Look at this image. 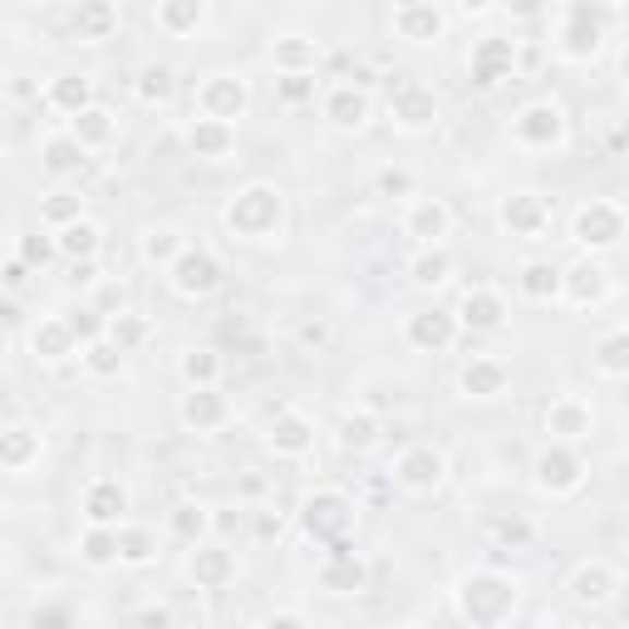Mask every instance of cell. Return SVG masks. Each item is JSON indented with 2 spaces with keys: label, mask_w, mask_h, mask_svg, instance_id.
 I'll use <instances>...</instances> for the list:
<instances>
[{
  "label": "cell",
  "mask_w": 629,
  "mask_h": 629,
  "mask_svg": "<svg viewBox=\"0 0 629 629\" xmlns=\"http://www.w3.org/2000/svg\"><path fill=\"white\" fill-rule=\"evenodd\" d=\"M39 216H45V222H55V226H69V222H79V197H69V192H55V197H45V206H39Z\"/></svg>",
  "instance_id": "cell-51"
},
{
  "label": "cell",
  "mask_w": 629,
  "mask_h": 629,
  "mask_svg": "<svg viewBox=\"0 0 629 629\" xmlns=\"http://www.w3.org/2000/svg\"><path fill=\"white\" fill-rule=\"evenodd\" d=\"M108 340L128 354V349H138V344L147 340V324L138 320V314H114V320H108Z\"/></svg>",
  "instance_id": "cell-46"
},
{
  "label": "cell",
  "mask_w": 629,
  "mask_h": 629,
  "mask_svg": "<svg viewBox=\"0 0 629 629\" xmlns=\"http://www.w3.org/2000/svg\"><path fill=\"white\" fill-rule=\"evenodd\" d=\"M546 216H550V206H546V197H536V192H511L507 202H501V226H507L511 236H541Z\"/></svg>",
  "instance_id": "cell-9"
},
{
  "label": "cell",
  "mask_w": 629,
  "mask_h": 629,
  "mask_svg": "<svg viewBox=\"0 0 629 629\" xmlns=\"http://www.w3.org/2000/svg\"><path fill=\"white\" fill-rule=\"evenodd\" d=\"M497 536L507 541V546H531V526H526V521H517V517H511V521H501V526H497Z\"/></svg>",
  "instance_id": "cell-54"
},
{
  "label": "cell",
  "mask_w": 629,
  "mask_h": 629,
  "mask_svg": "<svg viewBox=\"0 0 629 629\" xmlns=\"http://www.w3.org/2000/svg\"><path fill=\"white\" fill-rule=\"evenodd\" d=\"M379 187H383L389 197H403L413 182H408V173H383V177H379Z\"/></svg>",
  "instance_id": "cell-57"
},
{
  "label": "cell",
  "mask_w": 629,
  "mask_h": 629,
  "mask_svg": "<svg viewBox=\"0 0 629 629\" xmlns=\"http://www.w3.org/2000/svg\"><path fill=\"white\" fill-rule=\"evenodd\" d=\"M566 295L575 305H590L605 295V271L600 265H575V271H566Z\"/></svg>",
  "instance_id": "cell-37"
},
{
  "label": "cell",
  "mask_w": 629,
  "mask_h": 629,
  "mask_svg": "<svg viewBox=\"0 0 629 629\" xmlns=\"http://www.w3.org/2000/svg\"><path fill=\"white\" fill-rule=\"evenodd\" d=\"M511 5H517V15H531V10H536V0H511Z\"/></svg>",
  "instance_id": "cell-61"
},
{
  "label": "cell",
  "mask_w": 629,
  "mask_h": 629,
  "mask_svg": "<svg viewBox=\"0 0 629 629\" xmlns=\"http://www.w3.org/2000/svg\"><path fill=\"white\" fill-rule=\"evenodd\" d=\"M560 133H566V118H560L556 104H526L517 114V138L531 147H550L560 143Z\"/></svg>",
  "instance_id": "cell-8"
},
{
  "label": "cell",
  "mask_w": 629,
  "mask_h": 629,
  "mask_svg": "<svg viewBox=\"0 0 629 629\" xmlns=\"http://www.w3.org/2000/svg\"><path fill=\"white\" fill-rule=\"evenodd\" d=\"M393 29H399L403 39H413V45H428V39L442 35V15L428 0H403L399 15H393Z\"/></svg>",
  "instance_id": "cell-12"
},
{
  "label": "cell",
  "mask_w": 629,
  "mask_h": 629,
  "mask_svg": "<svg viewBox=\"0 0 629 629\" xmlns=\"http://www.w3.org/2000/svg\"><path fill=\"white\" fill-rule=\"evenodd\" d=\"M123 511H128V491L118 487L114 477H98L94 487L84 491V517H88V526H114Z\"/></svg>",
  "instance_id": "cell-14"
},
{
  "label": "cell",
  "mask_w": 629,
  "mask_h": 629,
  "mask_svg": "<svg viewBox=\"0 0 629 629\" xmlns=\"http://www.w3.org/2000/svg\"><path fill=\"white\" fill-rule=\"evenodd\" d=\"M173 536L177 541H202L206 536V511L192 507V501H182V507L173 511Z\"/></svg>",
  "instance_id": "cell-47"
},
{
  "label": "cell",
  "mask_w": 629,
  "mask_h": 629,
  "mask_svg": "<svg viewBox=\"0 0 629 629\" xmlns=\"http://www.w3.org/2000/svg\"><path fill=\"white\" fill-rule=\"evenodd\" d=\"M452 334H458V314L438 310V305H432V310H418L408 320V340L418 344V349H448Z\"/></svg>",
  "instance_id": "cell-13"
},
{
  "label": "cell",
  "mask_w": 629,
  "mask_h": 629,
  "mask_svg": "<svg viewBox=\"0 0 629 629\" xmlns=\"http://www.w3.org/2000/svg\"><path fill=\"white\" fill-rule=\"evenodd\" d=\"M59 251L74 256V261H88V256L98 251V226L84 222V216H79V222H69L64 232H59Z\"/></svg>",
  "instance_id": "cell-36"
},
{
  "label": "cell",
  "mask_w": 629,
  "mask_h": 629,
  "mask_svg": "<svg viewBox=\"0 0 629 629\" xmlns=\"http://www.w3.org/2000/svg\"><path fill=\"white\" fill-rule=\"evenodd\" d=\"M232 575H236L232 550H222V546H202V550L192 556V580H197L202 590H222Z\"/></svg>",
  "instance_id": "cell-22"
},
{
  "label": "cell",
  "mask_w": 629,
  "mask_h": 629,
  "mask_svg": "<svg viewBox=\"0 0 629 629\" xmlns=\"http://www.w3.org/2000/svg\"><path fill=\"white\" fill-rule=\"evenodd\" d=\"M69 330H74V340H98V334H104V320H98L94 310H74L69 314Z\"/></svg>",
  "instance_id": "cell-53"
},
{
  "label": "cell",
  "mask_w": 629,
  "mask_h": 629,
  "mask_svg": "<svg viewBox=\"0 0 629 629\" xmlns=\"http://www.w3.org/2000/svg\"><path fill=\"white\" fill-rule=\"evenodd\" d=\"M39 157H45L49 173H74V167L84 163V143H79L74 133H69V138H45Z\"/></svg>",
  "instance_id": "cell-35"
},
{
  "label": "cell",
  "mask_w": 629,
  "mask_h": 629,
  "mask_svg": "<svg viewBox=\"0 0 629 629\" xmlns=\"http://www.w3.org/2000/svg\"><path fill=\"white\" fill-rule=\"evenodd\" d=\"M187 143H192L197 157H226L236 138H232V128H226V118H212V114H206V118H197V123H192Z\"/></svg>",
  "instance_id": "cell-24"
},
{
  "label": "cell",
  "mask_w": 629,
  "mask_h": 629,
  "mask_svg": "<svg viewBox=\"0 0 629 629\" xmlns=\"http://www.w3.org/2000/svg\"><path fill=\"white\" fill-rule=\"evenodd\" d=\"M501 314H507V305H501L497 290H467V295H462L458 320L467 324V330L487 334V330H497V324H501Z\"/></svg>",
  "instance_id": "cell-18"
},
{
  "label": "cell",
  "mask_w": 629,
  "mask_h": 629,
  "mask_svg": "<svg viewBox=\"0 0 629 629\" xmlns=\"http://www.w3.org/2000/svg\"><path fill=\"white\" fill-rule=\"evenodd\" d=\"M173 285L182 295H212L216 285H222V265H216V256L212 251H182L173 261Z\"/></svg>",
  "instance_id": "cell-6"
},
{
  "label": "cell",
  "mask_w": 629,
  "mask_h": 629,
  "mask_svg": "<svg viewBox=\"0 0 629 629\" xmlns=\"http://www.w3.org/2000/svg\"><path fill=\"white\" fill-rule=\"evenodd\" d=\"M35 458H39V432H29V428H20V423H10V428L0 432V462H5L10 472H25Z\"/></svg>",
  "instance_id": "cell-25"
},
{
  "label": "cell",
  "mask_w": 629,
  "mask_h": 629,
  "mask_svg": "<svg viewBox=\"0 0 629 629\" xmlns=\"http://www.w3.org/2000/svg\"><path fill=\"white\" fill-rule=\"evenodd\" d=\"M300 340H305V344H324V340H330V330H324V324H305Z\"/></svg>",
  "instance_id": "cell-59"
},
{
  "label": "cell",
  "mask_w": 629,
  "mask_h": 629,
  "mask_svg": "<svg viewBox=\"0 0 629 629\" xmlns=\"http://www.w3.org/2000/svg\"><path fill=\"white\" fill-rule=\"evenodd\" d=\"M619 74H625V79H629V49H625V59H619Z\"/></svg>",
  "instance_id": "cell-63"
},
{
  "label": "cell",
  "mask_w": 629,
  "mask_h": 629,
  "mask_svg": "<svg viewBox=\"0 0 629 629\" xmlns=\"http://www.w3.org/2000/svg\"><path fill=\"white\" fill-rule=\"evenodd\" d=\"M600 5H615V0H600Z\"/></svg>",
  "instance_id": "cell-64"
},
{
  "label": "cell",
  "mask_w": 629,
  "mask_h": 629,
  "mask_svg": "<svg viewBox=\"0 0 629 629\" xmlns=\"http://www.w3.org/2000/svg\"><path fill=\"white\" fill-rule=\"evenodd\" d=\"M202 108L212 118H236L246 108V84H241V79H232V74H212L202 84Z\"/></svg>",
  "instance_id": "cell-17"
},
{
  "label": "cell",
  "mask_w": 629,
  "mask_h": 629,
  "mask_svg": "<svg viewBox=\"0 0 629 629\" xmlns=\"http://www.w3.org/2000/svg\"><path fill=\"white\" fill-rule=\"evenodd\" d=\"M600 35H605V15L595 10V0H575L566 15V29H560V49L570 59H590L600 49Z\"/></svg>",
  "instance_id": "cell-4"
},
{
  "label": "cell",
  "mask_w": 629,
  "mask_h": 629,
  "mask_svg": "<svg viewBox=\"0 0 629 629\" xmlns=\"http://www.w3.org/2000/svg\"><path fill=\"white\" fill-rule=\"evenodd\" d=\"M595 364H600V373H615V379H625V373H629V330L605 334V340L595 344Z\"/></svg>",
  "instance_id": "cell-34"
},
{
  "label": "cell",
  "mask_w": 629,
  "mask_h": 629,
  "mask_svg": "<svg viewBox=\"0 0 629 629\" xmlns=\"http://www.w3.org/2000/svg\"><path fill=\"white\" fill-rule=\"evenodd\" d=\"M182 373H187V383H212L216 373H222V359H216L212 349H197L182 359Z\"/></svg>",
  "instance_id": "cell-49"
},
{
  "label": "cell",
  "mask_w": 629,
  "mask_h": 629,
  "mask_svg": "<svg viewBox=\"0 0 629 629\" xmlns=\"http://www.w3.org/2000/svg\"><path fill=\"white\" fill-rule=\"evenodd\" d=\"M536 477L546 491H575L580 477H585V467H580V458L570 448H546L536 462Z\"/></svg>",
  "instance_id": "cell-11"
},
{
  "label": "cell",
  "mask_w": 629,
  "mask_h": 629,
  "mask_svg": "<svg viewBox=\"0 0 629 629\" xmlns=\"http://www.w3.org/2000/svg\"><path fill=\"white\" fill-rule=\"evenodd\" d=\"M320 585L334 590V595H354V590H364V566H359V556H354V546L330 550V560H324V570H320Z\"/></svg>",
  "instance_id": "cell-19"
},
{
  "label": "cell",
  "mask_w": 629,
  "mask_h": 629,
  "mask_svg": "<svg viewBox=\"0 0 629 629\" xmlns=\"http://www.w3.org/2000/svg\"><path fill=\"white\" fill-rule=\"evenodd\" d=\"M226 226H232L236 236H265L281 226V192L265 182H251L246 192H236L232 202H226Z\"/></svg>",
  "instance_id": "cell-2"
},
{
  "label": "cell",
  "mask_w": 629,
  "mask_h": 629,
  "mask_svg": "<svg viewBox=\"0 0 629 629\" xmlns=\"http://www.w3.org/2000/svg\"><path fill=\"white\" fill-rule=\"evenodd\" d=\"M177 256H182V236L177 232H147L143 236V261H153V265H173Z\"/></svg>",
  "instance_id": "cell-42"
},
{
  "label": "cell",
  "mask_w": 629,
  "mask_h": 629,
  "mask_svg": "<svg viewBox=\"0 0 629 629\" xmlns=\"http://www.w3.org/2000/svg\"><path fill=\"white\" fill-rule=\"evenodd\" d=\"M501 383H507V369L497 359H472L462 369V393H472V399H491V393H501Z\"/></svg>",
  "instance_id": "cell-29"
},
{
  "label": "cell",
  "mask_w": 629,
  "mask_h": 629,
  "mask_svg": "<svg viewBox=\"0 0 629 629\" xmlns=\"http://www.w3.org/2000/svg\"><path fill=\"white\" fill-rule=\"evenodd\" d=\"M458 605L472 625H501L511 615V605H517V585L507 575H497V570H472L458 585Z\"/></svg>",
  "instance_id": "cell-1"
},
{
  "label": "cell",
  "mask_w": 629,
  "mask_h": 629,
  "mask_svg": "<svg viewBox=\"0 0 629 629\" xmlns=\"http://www.w3.org/2000/svg\"><path fill=\"white\" fill-rule=\"evenodd\" d=\"M29 625H49V629H64L69 625V615H64V609H35V615H29Z\"/></svg>",
  "instance_id": "cell-56"
},
{
  "label": "cell",
  "mask_w": 629,
  "mask_h": 629,
  "mask_svg": "<svg viewBox=\"0 0 629 629\" xmlns=\"http://www.w3.org/2000/svg\"><path fill=\"white\" fill-rule=\"evenodd\" d=\"M256 531H261L265 541H271V536H281V517H261V526H256Z\"/></svg>",
  "instance_id": "cell-60"
},
{
  "label": "cell",
  "mask_w": 629,
  "mask_h": 629,
  "mask_svg": "<svg viewBox=\"0 0 629 629\" xmlns=\"http://www.w3.org/2000/svg\"><path fill=\"white\" fill-rule=\"evenodd\" d=\"M300 521H305V536L310 541H334L349 531V501H344L340 491H314V497L305 501Z\"/></svg>",
  "instance_id": "cell-5"
},
{
  "label": "cell",
  "mask_w": 629,
  "mask_h": 629,
  "mask_svg": "<svg viewBox=\"0 0 629 629\" xmlns=\"http://www.w3.org/2000/svg\"><path fill=\"white\" fill-rule=\"evenodd\" d=\"M25 281H29V261H25V256L5 261V285H10V290H25Z\"/></svg>",
  "instance_id": "cell-55"
},
{
  "label": "cell",
  "mask_w": 629,
  "mask_h": 629,
  "mask_svg": "<svg viewBox=\"0 0 629 629\" xmlns=\"http://www.w3.org/2000/svg\"><path fill=\"white\" fill-rule=\"evenodd\" d=\"M69 344H74V330H69V320H39L35 330H29V349H35L39 359H64Z\"/></svg>",
  "instance_id": "cell-27"
},
{
  "label": "cell",
  "mask_w": 629,
  "mask_h": 629,
  "mask_svg": "<svg viewBox=\"0 0 629 629\" xmlns=\"http://www.w3.org/2000/svg\"><path fill=\"white\" fill-rule=\"evenodd\" d=\"M275 94H281L285 104H305V98L314 94L310 69H290V74H281V79H275Z\"/></svg>",
  "instance_id": "cell-48"
},
{
  "label": "cell",
  "mask_w": 629,
  "mask_h": 629,
  "mask_svg": "<svg viewBox=\"0 0 629 629\" xmlns=\"http://www.w3.org/2000/svg\"><path fill=\"white\" fill-rule=\"evenodd\" d=\"M153 550H157V541H153V531H147V526L118 531V560H128V566H147Z\"/></svg>",
  "instance_id": "cell-41"
},
{
  "label": "cell",
  "mask_w": 629,
  "mask_h": 629,
  "mask_svg": "<svg viewBox=\"0 0 629 629\" xmlns=\"http://www.w3.org/2000/svg\"><path fill=\"white\" fill-rule=\"evenodd\" d=\"M448 226H452V212L442 202H418L408 212V236H418V241H438V236H448Z\"/></svg>",
  "instance_id": "cell-28"
},
{
  "label": "cell",
  "mask_w": 629,
  "mask_h": 629,
  "mask_svg": "<svg viewBox=\"0 0 629 629\" xmlns=\"http://www.w3.org/2000/svg\"><path fill=\"white\" fill-rule=\"evenodd\" d=\"M458 5H462V10H487L491 0H458Z\"/></svg>",
  "instance_id": "cell-62"
},
{
  "label": "cell",
  "mask_w": 629,
  "mask_h": 629,
  "mask_svg": "<svg viewBox=\"0 0 629 629\" xmlns=\"http://www.w3.org/2000/svg\"><path fill=\"white\" fill-rule=\"evenodd\" d=\"M275 64L285 69V74H290V69H310L314 64V45L310 39H275Z\"/></svg>",
  "instance_id": "cell-45"
},
{
  "label": "cell",
  "mask_w": 629,
  "mask_h": 629,
  "mask_svg": "<svg viewBox=\"0 0 629 629\" xmlns=\"http://www.w3.org/2000/svg\"><path fill=\"white\" fill-rule=\"evenodd\" d=\"M173 94H177V79L167 64H147L143 74H138V98H143V104H167Z\"/></svg>",
  "instance_id": "cell-38"
},
{
  "label": "cell",
  "mask_w": 629,
  "mask_h": 629,
  "mask_svg": "<svg viewBox=\"0 0 629 629\" xmlns=\"http://www.w3.org/2000/svg\"><path fill=\"white\" fill-rule=\"evenodd\" d=\"M324 118H330L334 128H359L364 118H369V98H364L359 88H334V94L324 98Z\"/></svg>",
  "instance_id": "cell-26"
},
{
  "label": "cell",
  "mask_w": 629,
  "mask_h": 629,
  "mask_svg": "<svg viewBox=\"0 0 629 629\" xmlns=\"http://www.w3.org/2000/svg\"><path fill=\"white\" fill-rule=\"evenodd\" d=\"M79 556H84L88 566H108V560H118V531L88 526L84 541H79Z\"/></svg>",
  "instance_id": "cell-40"
},
{
  "label": "cell",
  "mask_w": 629,
  "mask_h": 629,
  "mask_svg": "<svg viewBox=\"0 0 629 629\" xmlns=\"http://www.w3.org/2000/svg\"><path fill=\"white\" fill-rule=\"evenodd\" d=\"M511 64H517V49H511V39H501V35L482 39V45L472 49V84H477V88H497L501 79L511 74Z\"/></svg>",
  "instance_id": "cell-7"
},
{
  "label": "cell",
  "mask_w": 629,
  "mask_h": 629,
  "mask_svg": "<svg viewBox=\"0 0 629 629\" xmlns=\"http://www.w3.org/2000/svg\"><path fill=\"white\" fill-rule=\"evenodd\" d=\"M448 271H452V256L438 251V246L413 261V281H418V285H442V281H448Z\"/></svg>",
  "instance_id": "cell-44"
},
{
  "label": "cell",
  "mask_w": 629,
  "mask_h": 629,
  "mask_svg": "<svg viewBox=\"0 0 629 629\" xmlns=\"http://www.w3.org/2000/svg\"><path fill=\"white\" fill-rule=\"evenodd\" d=\"M55 251H59V236H20V256L29 265H39V271L55 261Z\"/></svg>",
  "instance_id": "cell-50"
},
{
  "label": "cell",
  "mask_w": 629,
  "mask_h": 629,
  "mask_svg": "<svg viewBox=\"0 0 629 629\" xmlns=\"http://www.w3.org/2000/svg\"><path fill=\"white\" fill-rule=\"evenodd\" d=\"M157 25L187 35V29L202 25V0H157Z\"/></svg>",
  "instance_id": "cell-33"
},
{
  "label": "cell",
  "mask_w": 629,
  "mask_h": 629,
  "mask_svg": "<svg viewBox=\"0 0 629 629\" xmlns=\"http://www.w3.org/2000/svg\"><path fill=\"white\" fill-rule=\"evenodd\" d=\"M546 432H556V438H585V432H590V403L556 399L546 408Z\"/></svg>",
  "instance_id": "cell-23"
},
{
  "label": "cell",
  "mask_w": 629,
  "mask_h": 629,
  "mask_svg": "<svg viewBox=\"0 0 629 629\" xmlns=\"http://www.w3.org/2000/svg\"><path fill=\"white\" fill-rule=\"evenodd\" d=\"M182 423L197 432H212L226 423V399L212 389V383H192V393L182 399Z\"/></svg>",
  "instance_id": "cell-10"
},
{
  "label": "cell",
  "mask_w": 629,
  "mask_h": 629,
  "mask_svg": "<svg viewBox=\"0 0 629 629\" xmlns=\"http://www.w3.org/2000/svg\"><path fill=\"white\" fill-rule=\"evenodd\" d=\"M114 29H118L114 0H79V10H74V35L79 39H108Z\"/></svg>",
  "instance_id": "cell-21"
},
{
  "label": "cell",
  "mask_w": 629,
  "mask_h": 629,
  "mask_svg": "<svg viewBox=\"0 0 629 629\" xmlns=\"http://www.w3.org/2000/svg\"><path fill=\"white\" fill-rule=\"evenodd\" d=\"M167 619H173L167 609H138V625H157V629H163Z\"/></svg>",
  "instance_id": "cell-58"
},
{
  "label": "cell",
  "mask_w": 629,
  "mask_h": 629,
  "mask_svg": "<svg viewBox=\"0 0 629 629\" xmlns=\"http://www.w3.org/2000/svg\"><path fill=\"white\" fill-rule=\"evenodd\" d=\"M373 438H379V418H373V413H349V418L340 423V442H344V448H369Z\"/></svg>",
  "instance_id": "cell-43"
},
{
  "label": "cell",
  "mask_w": 629,
  "mask_h": 629,
  "mask_svg": "<svg viewBox=\"0 0 629 629\" xmlns=\"http://www.w3.org/2000/svg\"><path fill=\"white\" fill-rule=\"evenodd\" d=\"M271 448L275 452H290V458H300V452H310V442H314V428L300 418V413H275V423H271Z\"/></svg>",
  "instance_id": "cell-20"
},
{
  "label": "cell",
  "mask_w": 629,
  "mask_h": 629,
  "mask_svg": "<svg viewBox=\"0 0 629 629\" xmlns=\"http://www.w3.org/2000/svg\"><path fill=\"white\" fill-rule=\"evenodd\" d=\"M393 472H399L403 487L428 491V487H438V482H442V452H432V448H408Z\"/></svg>",
  "instance_id": "cell-16"
},
{
  "label": "cell",
  "mask_w": 629,
  "mask_h": 629,
  "mask_svg": "<svg viewBox=\"0 0 629 629\" xmlns=\"http://www.w3.org/2000/svg\"><path fill=\"white\" fill-rule=\"evenodd\" d=\"M118 359H123V349L114 340H88V369L94 373H118Z\"/></svg>",
  "instance_id": "cell-52"
},
{
  "label": "cell",
  "mask_w": 629,
  "mask_h": 629,
  "mask_svg": "<svg viewBox=\"0 0 629 629\" xmlns=\"http://www.w3.org/2000/svg\"><path fill=\"white\" fill-rule=\"evenodd\" d=\"M521 290H526L531 300H556V295L566 290V271H556L550 261H531L526 271H521Z\"/></svg>",
  "instance_id": "cell-30"
},
{
  "label": "cell",
  "mask_w": 629,
  "mask_h": 629,
  "mask_svg": "<svg viewBox=\"0 0 629 629\" xmlns=\"http://www.w3.org/2000/svg\"><path fill=\"white\" fill-rule=\"evenodd\" d=\"M570 236H575L580 246H590V251H600V246H615L619 236H625V212H619L615 202H590V206H580V212H575Z\"/></svg>",
  "instance_id": "cell-3"
},
{
  "label": "cell",
  "mask_w": 629,
  "mask_h": 629,
  "mask_svg": "<svg viewBox=\"0 0 629 629\" xmlns=\"http://www.w3.org/2000/svg\"><path fill=\"white\" fill-rule=\"evenodd\" d=\"M389 108L403 128H428L432 118H438V98H432V88H423V84H399V94L389 98Z\"/></svg>",
  "instance_id": "cell-15"
},
{
  "label": "cell",
  "mask_w": 629,
  "mask_h": 629,
  "mask_svg": "<svg viewBox=\"0 0 629 629\" xmlns=\"http://www.w3.org/2000/svg\"><path fill=\"white\" fill-rule=\"evenodd\" d=\"M609 590H615V575L605 566H580L575 580H570V595L580 605H600V600H609Z\"/></svg>",
  "instance_id": "cell-32"
},
{
  "label": "cell",
  "mask_w": 629,
  "mask_h": 629,
  "mask_svg": "<svg viewBox=\"0 0 629 629\" xmlns=\"http://www.w3.org/2000/svg\"><path fill=\"white\" fill-rule=\"evenodd\" d=\"M74 138L84 147H98V143H108V138H114V118L104 114V108H94L88 104L84 114H74Z\"/></svg>",
  "instance_id": "cell-39"
},
{
  "label": "cell",
  "mask_w": 629,
  "mask_h": 629,
  "mask_svg": "<svg viewBox=\"0 0 629 629\" xmlns=\"http://www.w3.org/2000/svg\"><path fill=\"white\" fill-rule=\"evenodd\" d=\"M88 98H94V84H88L84 74H59L55 84H49V104L64 108V114H84Z\"/></svg>",
  "instance_id": "cell-31"
}]
</instances>
